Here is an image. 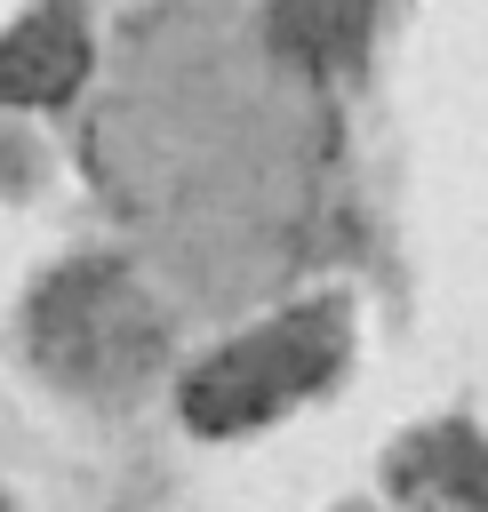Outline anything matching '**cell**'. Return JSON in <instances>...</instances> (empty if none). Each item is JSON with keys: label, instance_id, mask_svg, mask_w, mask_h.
I'll return each instance as SVG.
<instances>
[{"label": "cell", "instance_id": "277c9868", "mask_svg": "<svg viewBox=\"0 0 488 512\" xmlns=\"http://www.w3.org/2000/svg\"><path fill=\"white\" fill-rule=\"evenodd\" d=\"M88 72V32L72 8H40L0 40V96L8 104H64Z\"/></svg>", "mask_w": 488, "mask_h": 512}, {"label": "cell", "instance_id": "6da1fadb", "mask_svg": "<svg viewBox=\"0 0 488 512\" xmlns=\"http://www.w3.org/2000/svg\"><path fill=\"white\" fill-rule=\"evenodd\" d=\"M352 352V320L344 304H296L248 336H232L224 352H208L184 376V424L192 432H256L272 416H288L296 400H312L320 384L344 376Z\"/></svg>", "mask_w": 488, "mask_h": 512}, {"label": "cell", "instance_id": "8992f818", "mask_svg": "<svg viewBox=\"0 0 488 512\" xmlns=\"http://www.w3.org/2000/svg\"><path fill=\"white\" fill-rule=\"evenodd\" d=\"M0 512H16V504H8V496H0Z\"/></svg>", "mask_w": 488, "mask_h": 512}, {"label": "cell", "instance_id": "5b68a950", "mask_svg": "<svg viewBox=\"0 0 488 512\" xmlns=\"http://www.w3.org/2000/svg\"><path fill=\"white\" fill-rule=\"evenodd\" d=\"M352 24H360V16H352V0H296V8L280 16V32H288L304 56H328V48H344V40H352Z\"/></svg>", "mask_w": 488, "mask_h": 512}, {"label": "cell", "instance_id": "7a4b0ae2", "mask_svg": "<svg viewBox=\"0 0 488 512\" xmlns=\"http://www.w3.org/2000/svg\"><path fill=\"white\" fill-rule=\"evenodd\" d=\"M40 344L64 376H104V368H128L144 328H136V296L120 272H64L48 296H40Z\"/></svg>", "mask_w": 488, "mask_h": 512}, {"label": "cell", "instance_id": "3957f363", "mask_svg": "<svg viewBox=\"0 0 488 512\" xmlns=\"http://www.w3.org/2000/svg\"><path fill=\"white\" fill-rule=\"evenodd\" d=\"M384 496L400 512H488V432L440 416L384 456Z\"/></svg>", "mask_w": 488, "mask_h": 512}]
</instances>
